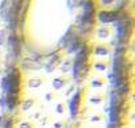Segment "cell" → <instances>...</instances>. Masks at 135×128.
<instances>
[{
  "instance_id": "obj_1",
  "label": "cell",
  "mask_w": 135,
  "mask_h": 128,
  "mask_svg": "<svg viewBox=\"0 0 135 128\" xmlns=\"http://www.w3.org/2000/svg\"><path fill=\"white\" fill-rule=\"evenodd\" d=\"M24 74L19 68H13L8 75L3 79V90H4V100L6 107L9 112H13L19 108L21 102V95L24 90Z\"/></svg>"
},
{
  "instance_id": "obj_5",
  "label": "cell",
  "mask_w": 135,
  "mask_h": 128,
  "mask_svg": "<svg viewBox=\"0 0 135 128\" xmlns=\"http://www.w3.org/2000/svg\"><path fill=\"white\" fill-rule=\"evenodd\" d=\"M72 75L69 74H61V75H57L54 77L52 81H50V86H52V90L53 91H57L60 93L61 90H64L65 87H68L70 83H72Z\"/></svg>"
},
{
  "instance_id": "obj_7",
  "label": "cell",
  "mask_w": 135,
  "mask_h": 128,
  "mask_svg": "<svg viewBox=\"0 0 135 128\" xmlns=\"http://www.w3.org/2000/svg\"><path fill=\"white\" fill-rule=\"evenodd\" d=\"M46 82V78L42 77V75H33V77H29L25 79L24 82V86L29 90H38L41 89Z\"/></svg>"
},
{
  "instance_id": "obj_13",
  "label": "cell",
  "mask_w": 135,
  "mask_h": 128,
  "mask_svg": "<svg viewBox=\"0 0 135 128\" xmlns=\"http://www.w3.org/2000/svg\"><path fill=\"white\" fill-rule=\"evenodd\" d=\"M106 85V78L102 77V75H95V77H91L90 81H89V87L90 89H94V90H99V89H103Z\"/></svg>"
},
{
  "instance_id": "obj_2",
  "label": "cell",
  "mask_w": 135,
  "mask_h": 128,
  "mask_svg": "<svg viewBox=\"0 0 135 128\" xmlns=\"http://www.w3.org/2000/svg\"><path fill=\"white\" fill-rule=\"evenodd\" d=\"M86 87H77L76 91L73 93V95L69 98V102L66 103L68 110H69V115L70 117L76 119L81 115L82 108H84V103L86 99Z\"/></svg>"
},
{
  "instance_id": "obj_24",
  "label": "cell",
  "mask_w": 135,
  "mask_h": 128,
  "mask_svg": "<svg viewBox=\"0 0 135 128\" xmlns=\"http://www.w3.org/2000/svg\"><path fill=\"white\" fill-rule=\"evenodd\" d=\"M50 119H52V117H50L49 115L41 116V117H40V125H41V127H45V125L49 123V120H50Z\"/></svg>"
},
{
  "instance_id": "obj_20",
  "label": "cell",
  "mask_w": 135,
  "mask_h": 128,
  "mask_svg": "<svg viewBox=\"0 0 135 128\" xmlns=\"http://www.w3.org/2000/svg\"><path fill=\"white\" fill-rule=\"evenodd\" d=\"M0 128H16V120L12 116H6L4 123Z\"/></svg>"
},
{
  "instance_id": "obj_27",
  "label": "cell",
  "mask_w": 135,
  "mask_h": 128,
  "mask_svg": "<svg viewBox=\"0 0 135 128\" xmlns=\"http://www.w3.org/2000/svg\"><path fill=\"white\" fill-rule=\"evenodd\" d=\"M69 128H76V127H69Z\"/></svg>"
},
{
  "instance_id": "obj_3",
  "label": "cell",
  "mask_w": 135,
  "mask_h": 128,
  "mask_svg": "<svg viewBox=\"0 0 135 128\" xmlns=\"http://www.w3.org/2000/svg\"><path fill=\"white\" fill-rule=\"evenodd\" d=\"M91 69V62L90 61H81L74 58L73 61V68H72V79L74 81H84L88 75L89 71Z\"/></svg>"
},
{
  "instance_id": "obj_18",
  "label": "cell",
  "mask_w": 135,
  "mask_h": 128,
  "mask_svg": "<svg viewBox=\"0 0 135 128\" xmlns=\"http://www.w3.org/2000/svg\"><path fill=\"white\" fill-rule=\"evenodd\" d=\"M66 110H68V106H66V102H64V100H58L54 106V111L57 115H64L66 112Z\"/></svg>"
},
{
  "instance_id": "obj_23",
  "label": "cell",
  "mask_w": 135,
  "mask_h": 128,
  "mask_svg": "<svg viewBox=\"0 0 135 128\" xmlns=\"http://www.w3.org/2000/svg\"><path fill=\"white\" fill-rule=\"evenodd\" d=\"M53 128H66V120H56L53 123Z\"/></svg>"
},
{
  "instance_id": "obj_25",
  "label": "cell",
  "mask_w": 135,
  "mask_h": 128,
  "mask_svg": "<svg viewBox=\"0 0 135 128\" xmlns=\"http://www.w3.org/2000/svg\"><path fill=\"white\" fill-rule=\"evenodd\" d=\"M6 29H2V30H0V46H2L3 45V41L6 40Z\"/></svg>"
},
{
  "instance_id": "obj_15",
  "label": "cell",
  "mask_w": 135,
  "mask_h": 128,
  "mask_svg": "<svg viewBox=\"0 0 135 128\" xmlns=\"http://www.w3.org/2000/svg\"><path fill=\"white\" fill-rule=\"evenodd\" d=\"M105 99H106V95L103 93H95V94H93L88 98V102L91 106H99L105 102Z\"/></svg>"
},
{
  "instance_id": "obj_26",
  "label": "cell",
  "mask_w": 135,
  "mask_h": 128,
  "mask_svg": "<svg viewBox=\"0 0 135 128\" xmlns=\"http://www.w3.org/2000/svg\"><path fill=\"white\" fill-rule=\"evenodd\" d=\"M82 128H98V127H82Z\"/></svg>"
},
{
  "instance_id": "obj_21",
  "label": "cell",
  "mask_w": 135,
  "mask_h": 128,
  "mask_svg": "<svg viewBox=\"0 0 135 128\" xmlns=\"http://www.w3.org/2000/svg\"><path fill=\"white\" fill-rule=\"evenodd\" d=\"M95 2H97V6L99 8H107V7L113 6L117 0H95Z\"/></svg>"
},
{
  "instance_id": "obj_12",
  "label": "cell",
  "mask_w": 135,
  "mask_h": 128,
  "mask_svg": "<svg viewBox=\"0 0 135 128\" xmlns=\"http://www.w3.org/2000/svg\"><path fill=\"white\" fill-rule=\"evenodd\" d=\"M73 61H74V57H66L61 61L60 66L57 68L61 74H69L72 71V68H73Z\"/></svg>"
},
{
  "instance_id": "obj_14",
  "label": "cell",
  "mask_w": 135,
  "mask_h": 128,
  "mask_svg": "<svg viewBox=\"0 0 135 128\" xmlns=\"http://www.w3.org/2000/svg\"><path fill=\"white\" fill-rule=\"evenodd\" d=\"M81 45H82V42L80 41V38H73L69 44H68V48H66V50L65 52H62L64 54H74V53H77L78 52V49L81 48Z\"/></svg>"
},
{
  "instance_id": "obj_10",
  "label": "cell",
  "mask_w": 135,
  "mask_h": 128,
  "mask_svg": "<svg viewBox=\"0 0 135 128\" xmlns=\"http://www.w3.org/2000/svg\"><path fill=\"white\" fill-rule=\"evenodd\" d=\"M64 53L61 52V53H56L53 57H50V59L48 61V63L45 65V70H46V73H50V71H53V70H56L58 66H60V63H61V61L64 59Z\"/></svg>"
},
{
  "instance_id": "obj_4",
  "label": "cell",
  "mask_w": 135,
  "mask_h": 128,
  "mask_svg": "<svg viewBox=\"0 0 135 128\" xmlns=\"http://www.w3.org/2000/svg\"><path fill=\"white\" fill-rule=\"evenodd\" d=\"M95 17L101 25H107V24H111L115 21L117 12L114 9H109V8H98V11L95 12Z\"/></svg>"
},
{
  "instance_id": "obj_6",
  "label": "cell",
  "mask_w": 135,
  "mask_h": 128,
  "mask_svg": "<svg viewBox=\"0 0 135 128\" xmlns=\"http://www.w3.org/2000/svg\"><path fill=\"white\" fill-rule=\"evenodd\" d=\"M111 46L106 42H99L91 46V55H94V58H107L111 54Z\"/></svg>"
},
{
  "instance_id": "obj_11",
  "label": "cell",
  "mask_w": 135,
  "mask_h": 128,
  "mask_svg": "<svg viewBox=\"0 0 135 128\" xmlns=\"http://www.w3.org/2000/svg\"><path fill=\"white\" fill-rule=\"evenodd\" d=\"M109 65H110V62L107 58H95L91 62V69L97 73H105L109 69Z\"/></svg>"
},
{
  "instance_id": "obj_9",
  "label": "cell",
  "mask_w": 135,
  "mask_h": 128,
  "mask_svg": "<svg viewBox=\"0 0 135 128\" xmlns=\"http://www.w3.org/2000/svg\"><path fill=\"white\" fill-rule=\"evenodd\" d=\"M113 32H114L113 27H110V25H99L95 29V36H97V38L99 41L103 42V41H106V40H109L111 37Z\"/></svg>"
},
{
  "instance_id": "obj_19",
  "label": "cell",
  "mask_w": 135,
  "mask_h": 128,
  "mask_svg": "<svg viewBox=\"0 0 135 128\" xmlns=\"http://www.w3.org/2000/svg\"><path fill=\"white\" fill-rule=\"evenodd\" d=\"M58 96H60V93L50 90V91L45 93V95H44V100H45L46 103H52V102H54V100H56Z\"/></svg>"
},
{
  "instance_id": "obj_22",
  "label": "cell",
  "mask_w": 135,
  "mask_h": 128,
  "mask_svg": "<svg viewBox=\"0 0 135 128\" xmlns=\"http://www.w3.org/2000/svg\"><path fill=\"white\" fill-rule=\"evenodd\" d=\"M76 89H77V85H76V83L69 85V89L65 91V96H66V98H70V96L73 95V93L76 91Z\"/></svg>"
},
{
  "instance_id": "obj_28",
  "label": "cell",
  "mask_w": 135,
  "mask_h": 128,
  "mask_svg": "<svg viewBox=\"0 0 135 128\" xmlns=\"http://www.w3.org/2000/svg\"><path fill=\"white\" fill-rule=\"evenodd\" d=\"M0 55H2V54H0ZM0 58H2V57H0Z\"/></svg>"
},
{
  "instance_id": "obj_16",
  "label": "cell",
  "mask_w": 135,
  "mask_h": 128,
  "mask_svg": "<svg viewBox=\"0 0 135 128\" xmlns=\"http://www.w3.org/2000/svg\"><path fill=\"white\" fill-rule=\"evenodd\" d=\"M103 120H105V114H103V112H101V111H97V112H94V114L89 115V117H88V121H89V123H91V124L102 123Z\"/></svg>"
},
{
  "instance_id": "obj_8",
  "label": "cell",
  "mask_w": 135,
  "mask_h": 128,
  "mask_svg": "<svg viewBox=\"0 0 135 128\" xmlns=\"http://www.w3.org/2000/svg\"><path fill=\"white\" fill-rule=\"evenodd\" d=\"M38 98L35 96V95H29L27 98H24L21 102H20V111L21 112H28V111H32L37 104H38Z\"/></svg>"
},
{
  "instance_id": "obj_17",
  "label": "cell",
  "mask_w": 135,
  "mask_h": 128,
  "mask_svg": "<svg viewBox=\"0 0 135 128\" xmlns=\"http://www.w3.org/2000/svg\"><path fill=\"white\" fill-rule=\"evenodd\" d=\"M37 124L35 120H29V119H25V120H21L19 123H16V128H36Z\"/></svg>"
}]
</instances>
